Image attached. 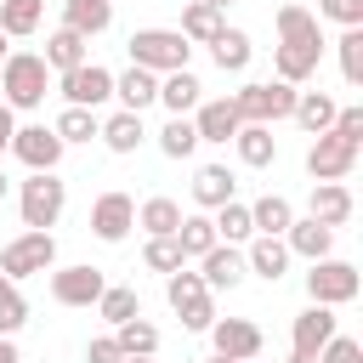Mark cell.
<instances>
[{
	"label": "cell",
	"mask_w": 363,
	"mask_h": 363,
	"mask_svg": "<svg viewBox=\"0 0 363 363\" xmlns=\"http://www.w3.org/2000/svg\"><path fill=\"white\" fill-rule=\"evenodd\" d=\"M125 363H153V357H125Z\"/></svg>",
	"instance_id": "cell-56"
},
{
	"label": "cell",
	"mask_w": 363,
	"mask_h": 363,
	"mask_svg": "<svg viewBox=\"0 0 363 363\" xmlns=\"http://www.w3.org/2000/svg\"><path fill=\"white\" fill-rule=\"evenodd\" d=\"M0 363H23V357H17V340H11V335H0Z\"/></svg>",
	"instance_id": "cell-50"
},
{
	"label": "cell",
	"mask_w": 363,
	"mask_h": 363,
	"mask_svg": "<svg viewBox=\"0 0 363 363\" xmlns=\"http://www.w3.org/2000/svg\"><path fill=\"white\" fill-rule=\"evenodd\" d=\"M23 323H28V301L11 278H0V335H17Z\"/></svg>",
	"instance_id": "cell-42"
},
{
	"label": "cell",
	"mask_w": 363,
	"mask_h": 363,
	"mask_svg": "<svg viewBox=\"0 0 363 363\" xmlns=\"http://www.w3.org/2000/svg\"><path fill=\"white\" fill-rule=\"evenodd\" d=\"M0 91H6L0 102L11 113H34L45 102V91H51V68L40 62V51H11L0 62Z\"/></svg>",
	"instance_id": "cell-2"
},
{
	"label": "cell",
	"mask_w": 363,
	"mask_h": 363,
	"mask_svg": "<svg viewBox=\"0 0 363 363\" xmlns=\"http://www.w3.org/2000/svg\"><path fill=\"white\" fill-rule=\"evenodd\" d=\"M284 250H289V255H301V261L312 267V261L335 255V233H329L323 221H312V216H295V221H289V233H284Z\"/></svg>",
	"instance_id": "cell-19"
},
{
	"label": "cell",
	"mask_w": 363,
	"mask_h": 363,
	"mask_svg": "<svg viewBox=\"0 0 363 363\" xmlns=\"http://www.w3.org/2000/svg\"><path fill=\"white\" fill-rule=\"evenodd\" d=\"M312 17L318 23H340V28H363V0H318Z\"/></svg>",
	"instance_id": "cell-45"
},
{
	"label": "cell",
	"mask_w": 363,
	"mask_h": 363,
	"mask_svg": "<svg viewBox=\"0 0 363 363\" xmlns=\"http://www.w3.org/2000/svg\"><path fill=\"white\" fill-rule=\"evenodd\" d=\"M176 244H182V261H199V255L216 244V227H210V216H204V210L182 216V227H176Z\"/></svg>",
	"instance_id": "cell-37"
},
{
	"label": "cell",
	"mask_w": 363,
	"mask_h": 363,
	"mask_svg": "<svg viewBox=\"0 0 363 363\" xmlns=\"http://www.w3.org/2000/svg\"><path fill=\"white\" fill-rule=\"evenodd\" d=\"M40 62H45V68H51V79H57V74H68V68L91 62V40H79L74 28H62V23H57V28L45 34V51H40Z\"/></svg>",
	"instance_id": "cell-20"
},
{
	"label": "cell",
	"mask_w": 363,
	"mask_h": 363,
	"mask_svg": "<svg viewBox=\"0 0 363 363\" xmlns=\"http://www.w3.org/2000/svg\"><path fill=\"white\" fill-rule=\"evenodd\" d=\"M278 40H323V23L306 11V6H278Z\"/></svg>",
	"instance_id": "cell-39"
},
{
	"label": "cell",
	"mask_w": 363,
	"mask_h": 363,
	"mask_svg": "<svg viewBox=\"0 0 363 363\" xmlns=\"http://www.w3.org/2000/svg\"><path fill=\"white\" fill-rule=\"evenodd\" d=\"M318 62H323V40H278L272 45V79L278 85H306L312 74H318Z\"/></svg>",
	"instance_id": "cell-9"
},
{
	"label": "cell",
	"mask_w": 363,
	"mask_h": 363,
	"mask_svg": "<svg viewBox=\"0 0 363 363\" xmlns=\"http://www.w3.org/2000/svg\"><path fill=\"white\" fill-rule=\"evenodd\" d=\"M62 28H74L79 40H96L113 28V6L108 0H62Z\"/></svg>",
	"instance_id": "cell-26"
},
{
	"label": "cell",
	"mask_w": 363,
	"mask_h": 363,
	"mask_svg": "<svg viewBox=\"0 0 363 363\" xmlns=\"http://www.w3.org/2000/svg\"><path fill=\"white\" fill-rule=\"evenodd\" d=\"M210 227H216V244H250V238H255V227H250V204H244V199L210 210Z\"/></svg>",
	"instance_id": "cell-34"
},
{
	"label": "cell",
	"mask_w": 363,
	"mask_h": 363,
	"mask_svg": "<svg viewBox=\"0 0 363 363\" xmlns=\"http://www.w3.org/2000/svg\"><path fill=\"white\" fill-rule=\"evenodd\" d=\"M96 125H102V113H91V108H62V113L51 119V130H57V142H62V147L91 142V136H96Z\"/></svg>",
	"instance_id": "cell-36"
},
{
	"label": "cell",
	"mask_w": 363,
	"mask_h": 363,
	"mask_svg": "<svg viewBox=\"0 0 363 363\" xmlns=\"http://www.w3.org/2000/svg\"><path fill=\"white\" fill-rule=\"evenodd\" d=\"M159 102H164V113H170V119H187V113L204 102V85H199V74H193V68H176V74H164V79H159Z\"/></svg>",
	"instance_id": "cell-22"
},
{
	"label": "cell",
	"mask_w": 363,
	"mask_h": 363,
	"mask_svg": "<svg viewBox=\"0 0 363 363\" xmlns=\"http://www.w3.org/2000/svg\"><path fill=\"white\" fill-rule=\"evenodd\" d=\"M96 142L108 147V153H119V159H130L142 142H147V125H142V113H125V108H113L102 125H96Z\"/></svg>",
	"instance_id": "cell-17"
},
{
	"label": "cell",
	"mask_w": 363,
	"mask_h": 363,
	"mask_svg": "<svg viewBox=\"0 0 363 363\" xmlns=\"http://www.w3.org/2000/svg\"><path fill=\"white\" fill-rule=\"evenodd\" d=\"M233 153H238L244 170H267V164L278 159V136H272V125H238Z\"/></svg>",
	"instance_id": "cell-25"
},
{
	"label": "cell",
	"mask_w": 363,
	"mask_h": 363,
	"mask_svg": "<svg viewBox=\"0 0 363 363\" xmlns=\"http://www.w3.org/2000/svg\"><path fill=\"white\" fill-rule=\"evenodd\" d=\"M357 153H363L357 142L323 130V136H312V147H306V176H312V182H346V176L357 170Z\"/></svg>",
	"instance_id": "cell-8"
},
{
	"label": "cell",
	"mask_w": 363,
	"mask_h": 363,
	"mask_svg": "<svg viewBox=\"0 0 363 363\" xmlns=\"http://www.w3.org/2000/svg\"><path fill=\"white\" fill-rule=\"evenodd\" d=\"M6 57H11V45H6V34H0V62H6Z\"/></svg>",
	"instance_id": "cell-54"
},
{
	"label": "cell",
	"mask_w": 363,
	"mask_h": 363,
	"mask_svg": "<svg viewBox=\"0 0 363 363\" xmlns=\"http://www.w3.org/2000/svg\"><path fill=\"white\" fill-rule=\"evenodd\" d=\"M108 6H113V0H108Z\"/></svg>",
	"instance_id": "cell-57"
},
{
	"label": "cell",
	"mask_w": 363,
	"mask_h": 363,
	"mask_svg": "<svg viewBox=\"0 0 363 363\" xmlns=\"http://www.w3.org/2000/svg\"><path fill=\"white\" fill-rule=\"evenodd\" d=\"M45 23V0H0V34L6 40H28Z\"/></svg>",
	"instance_id": "cell-31"
},
{
	"label": "cell",
	"mask_w": 363,
	"mask_h": 363,
	"mask_svg": "<svg viewBox=\"0 0 363 363\" xmlns=\"http://www.w3.org/2000/svg\"><path fill=\"white\" fill-rule=\"evenodd\" d=\"M204 335H210V346H216L221 357H233V363H255V357H261V346H267L255 318H216Z\"/></svg>",
	"instance_id": "cell-12"
},
{
	"label": "cell",
	"mask_w": 363,
	"mask_h": 363,
	"mask_svg": "<svg viewBox=\"0 0 363 363\" xmlns=\"http://www.w3.org/2000/svg\"><path fill=\"white\" fill-rule=\"evenodd\" d=\"M85 363H125V352H119L113 329H108V335H91V340H85Z\"/></svg>",
	"instance_id": "cell-47"
},
{
	"label": "cell",
	"mask_w": 363,
	"mask_h": 363,
	"mask_svg": "<svg viewBox=\"0 0 363 363\" xmlns=\"http://www.w3.org/2000/svg\"><path fill=\"white\" fill-rule=\"evenodd\" d=\"M221 28H227V17H221L216 6H204V0H187V6H182V28H176V34H182L187 45H210Z\"/></svg>",
	"instance_id": "cell-30"
},
{
	"label": "cell",
	"mask_w": 363,
	"mask_h": 363,
	"mask_svg": "<svg viewBox=\"0 0 363 363\" xmlns=\"http://www.w3.org/2000/svg\"><path fill=\"white\" fill-rule=\"evenodd\" d=\"M357 289H363V278H357V267L340 261V255H323V261L306 267V301H312V306H352Z\"/></svg>",
	"instance_id": "cell-5"
},
{
	"label": "cell",
	"mask_w": 363,
	"mask_h": 363,
	"mask_svg": "<svg viewBox=\"0 0 363 363\" xmlns=\"http://www.w3.org/2000/svg\"><path fill=\"white\" fill-rule=\"evenodd\" d=\"M113 102H119L125 113L153 108V102H159V74H147V68H125V74H113Z\"/></svg>",
	"instance_id": "cell-24"
},
{
	"label": "cell",
	"mask_w": 363,
	"mask_h": 363,
	"mask_svg": "<svg viewBox=\"0 0 363 363\" xmlns=\"http://www.w3.org/2000/svg\"><path fill=\"white\" fill-rule=\"evenodd\" d=\"M227 102H233L238 125H278V119H289V113H295V85H278V79H250V85H238Z\"/></svg>",
	"instance_id": "cell-4"
},
{
	"label": "cell",
	"mask_w": 363,
	"mask_h": 363,
	"mask_svg": "<svg viewBox=\"0 0 363 363\" xmlns=\"http://www.w3.org/2000/svg\"><path fill=\"white\" fill-rule=\"evenodd\" d=\"M113 340H119V352H125V357H153V352H159V329H153L147 318L119 323V329H113Z\"/></svg>",
	"instance_id": "cell-38"
},
{
	"label": "cell",
	"mask_w": 363,
	"mask_h": 363,
	"mask_svg": "<svg viewBox=\"0 0 363 363\" xmlns=\"http://www.w3.org/2000/svg\"><path fill=\"white\" fill-rule=\"evenodd\" d=\"M335 51H340V79L346 85H363V28H340Z\"/></svg>",
	"instance_id": "cell-40"
},
{
	"label": "cell",
	"mask_w": 363,
	"mask_h": 363,
	"mask_svg": "<svg viewBox=\"0 0 363 363\" xmlns=\"http://www.w3.org/2000/svg\"><path fill=\"white\" fill-rule=\"evenodd\" d=\"M176 318H182V329L187 335H204L221 312H216V295H199V301H187V306H176Z\"/></svg>",
	"instance_id": "cell-44"
},
{
	"label": "cell",
	"mask_w": 363,
	"mask_h": 363,
	"mask_svg": "<svg viewBox=\"0 0 363 363\" xmlns=\"http://www.w3.org/2000/svg\"><path fill=\"white\" fill-rule=\"evenodd\" d=\"M204 6H216V11H227V0H204Z\"/></svg>",
	"instance_id": "cell-55"
},
{
	"label": "cell",
	"mask_w": 363,
	"mask_h": 363,
	"mask_svg": "<svg viewBox=\"0 0 363 363\" xmlns=\"http://www.w3.org/2000/svg\"><path fill=\"white\" fill-rule=\"evenodd\" d=\"M11 136H17V113L0 102V159H6V147H11Z\"/></svg>",
	"instance_id": "cell-49"
},
{
	"label": "cell",
	"mask_w": 363,
	"mask_h": 363,
	"mask_svg": "<svg viewBox=\"0 0 363 363\" xmlns=\"http://www.w3.org/2000/svg\"><path fill=\"white\" fill-rule=\"evenodd\" d=\"M199 295H210L199 272H187V267H176V272L164 278V301H170V312H176V306H187V301H199Z\"/></svg>",
	"instance_id": "cell-43"
},
{
	"label": "cell",
	"mask_w": 363,
	"mask_h": 363,
	"mask_svg": "<svg viewBox=\"0 0 363 363\" xmlns=\"http://www.w3.org/2000/svg\"><path fill=\"white\" fill-rule=\"evenodd\" d=\"M289 363H318V357H301V352H289Z\"/></svg>",
	"instance_id": "cell-52"
},
{
	"label": "cell",
	"mask_w": 363,
	"mask_h": 363,
	"mask_svg": "<svg viewBox=\"0 0 363 363\" xmlns=\"http://www.w3.org/2000/svg\"><path fill=\"white\" fill-rule=\"evenodd\" d=\"M210 57H216V68H221V74H244V68H250V57H255V45H250V34H244V28H221V34L210 40Z\"/></svg>",
	"instance_id": "cell-32"
},
{
	"label": "cell",
	"mask_w": 363,
	"mask_h": 363,
	"mask_svg": "<svg viewBox=\"0 0 363 363\" xmlns=\"http://www.w3.org/2000/svg\"><path fill=\"white\" fill-rule=\"evenodd\" d=\"M289 221H295V204H289L284 193H261V199L250 204V227H255V238H284Z\"/></svg>",
	"instance_id": "cell-29"
},
{
	"label": "cell",
	"mask_w": 363,
	"mask_h": 363,
	"mask_svg": "<svg viewBox=\"0 0 363 363\" xmlns=\"http://www.w3.org/2000/svg\"><path fill=\"white\" fill-rule=\"evenodd\" d=\"M153 142H159V153H164V159H176V164L199 153V130H193V119H164Z\"/></svg>",
	"instance_id": "cell-35"
},
{
	"label": "cell",
	"mask_w": 363,
	"mask_h": 363,
	"mask_svg": "<svg viewBox=\"0 0 363 363\" xmlns=\"http://www.w3.org/2000/svg\"><path fill=\"white\" fill-rule=\"evenodd\" d=\"M6 193H11V176H6V170H0V199H6Z\"/></svg>",
	"instance_id": "cell-51"
},
{
	"label": "cell",
	"mask_w": 363,
	"mask_h": 363,
	"mask_svg": "<svg viewBox=\"0 0 363 363\" xmlns=\"http://www.w3.org/2000/svg\"><path fill=\"white\" fill-rule=\"evenodd\" d=\"M57 267V238L51 233H17L11 244H0V278L23 284L34 272H51Z\"/></svg>",
	"instance_id": "cell-6"
},
{
	"label": "cell",
	"mask_w": 363,
	"mask_h": 363,
	"mask_svg": "<svg viewBox=\"0 0 363 363\" xmlns=\"http://www.w3.org/2000/svg\"><path fill=\"white\" fill-rule=\"evenodd\" d=\"M204 363H233V357H221V352H210V357H204Z\"/></svg>",
	"instance_id": "cell-53"
},
{
	"label": "cell",
	"mask_w": 363,
	"mask_h": 363,
	"mask_svg": "<svg viewBox=\"0 0 363 363\" xmlns=\"http://www.w3.org/2000/svg\"><path fill=\"white\" fill-rule=\"evenodd\" d=\"M182 204L176 199H164V193H153V199H142L136 204V227L147 233V238H176V227H182Z\"/></svg>",
	"instance_id": "cell-28"
},
{
	"label": "cell",
	"mask_w": 363,
	"mask_h": 363,
	"mask_svg": "<svg viewBox=\"0 0 363 363\" xmlns=\"http://www.w3.org/2000/svg\"><path fill=\"white\" fill-rule=\"evenodd\" d=\"M318 363H363V340H352V335H335V340L318 352Z\"/></svg>",
	"instance_id": "cell-46"
},
{
	"label": "cell",
	"mask_w": 363,
	"mask_h": 363,
	"mask_svg": "<svg viewBox=\"0 0 363 363\" xmlns=\"http://www.w3.org/2000/svg\"><path fill=\"white\" fill-rule=\"evenodd\" d=\"M352 187L346 182H312V193H306V216L312 221H323L329 233H340L346 221H352Z\"/></svg>",
	"instance_id": "cell-16"
},
{
	"label": "cell",
	"mask_w": 363,
	"mask_h": 363,
	"mask_svg": "<svg viewBox=\"0 0 363 363\" xmlns=\"http://www.w3.org/2000/svg\"><path fill=\"white\" fill-rule=\"evenodd\" d=\"M329 130H335V136H346V142H357V147H363V108H357V102H352V108H340V113H335V125H329Z\"/></svg>",
	"instance_id": "cell-48"
},
{
	"label": "cell",
	"mask_w": 363,
	"mask_h": 363,
	"mask_svg": "<svg viewBox=\"0 0 363 363\" xmlns=\"http://www.w3.org/2000/svg\"><path fill=\"white\" fill-rule=\"evenodd\" d=\"M335 113H340V102L329 96V91H295V125L306 130V136H323L329 125H335Z\"/></svg>",
	"instance_id": "cell-27"
},
{
	"label": "cell",
	"mask_w": 363,
	"mask_h": 363,
	"mask_svg": "<svg viewBox=\"0 0 363 363\" xmlns=\"http://www.w3.org/2000/svg\"><path fill=\"white\" fill-rule=\"evenodd\" d=\"M335 335H340L335 306H306V312H295V318H289V352H301V357H318Z\"/></svg>",
	"instance_id": "cell-13"
},
{
	"label": "cell",
	"mask_w": 363,
	"mask_h": 363,
	"mask_svg": "<svg viewBox=\"0 0 363 363\" xmlns=\"http://www.w3.org/2000/svg\"><path fill=\"white\" fill-rule=\"evenodd\" d=\"M142 267L170 278V272H176V267H187V261H182V244H176V238H147V244H142Z\"/></svg>",
	"instance_id": "cell-41"
},
{
	"label": "cell",
	"mask_w": 363,
	"mask_h": 363,
	"mask_svg": "<svg viewBox=\"0 0 363 363\" xmlns=\"http://www.w3.org/2000/svg\"><path fill=\"white\" fill-rule=\"evenodd\" d=\"M130 227H136V199L119 193V187L96 193V204H91V233H96L102 244H125Z\"/></svg>",
	"instance_id": "cell-11"
},
{
	"label": "cell",
	"mask_w": 363,
	"mask_h": 363,
	"mask_svg": "<svg viewBox=\"0 0 363 363\" xmlns=\"http://www.w3.org/2000/svg\"><path fill=\"white\" fill-rule=\"evenodd\" d=\"M57 91H62V108H91V113H102V108L113 102V74H108L102 62H79V68L57 74Z\"/></svg>",
	"instance_id": "cell-7"
},
{
	"label": "cell",
	"mask_w": 363,
	"mask_h": 363,
	"mask_svg": "<svg viewBox=\"0 0 363 363\" xmlns=\"http://www.w3.org/2000/svg\"><path fill=\"white\" fill-rule=\"evenodd\" d=\"M23 170H57L62 164V142H57V130L51 125H17V136H11V147H6Z\"/></svg>",
	"instance_id": "cell-10"
},
{
	"label": "cell",
	"mask_w": 363,
	"mask_h": 363,
	"mask_svg": "<svg viewBox=\"0 0 363 363\" xmlns=\"http://www.w3.org/2000/svg\"><path fill=\"white\" fill-rule=\"evenodd\" d=\"M102 289H108L102 267H51V301L57 306H96Z\"/></svg>",
	"instance_id": "cell-14"
},
{
	"label": "cell",
	"mask_w": 363,
	"mask_h": 363,
	"mask_svg": "<svg viewBox=\"0 0 363 363\" xmlns=\"http://www.w3.org/2000/svg\"><path fill=\"white\" fill-rule=\"evenodd\" d=\"M199 278H204L210 295L238 289V284L250 278V272H244V244H210V250L199 255Z\"/></svg>",
	"instance_id": "cell-15"
},
{
	"label": "cell",
	"mask_w": 363,
	"mask_h": 363,
	"mask_svg": "<svg viewBox=\"0 0 363 363\" xmlns=\"http://www.w3.org/2000/svg\"><path fill=\"white\" fill-rule=\"evenodd\" d=\"M68 210V182L57 170H28V182H17V216L28 233H51Z\"/></svg>",
	"instance_id": "cell-1"
},
{
	"label": "cell",
	"mask_w": 363,
	"mask_h": 363,
	"mask_svg": "<svg viewBox=\"0 0 363 363\" xmlns=\"http://www.w3.org/2000/svg\"><path fill=\"white\" fill-rule=\"evenodd\" d=\"M238 199V176L227 170V164H199L193 170V204L210 216V210H221V204H233Z\"/></svg>",
	"instance_id": "cell-18"
},
{
	"label": "cell",
	"mask_w": 363,
	"mask_h": 363,
	"mask_svg": "<svg viewBox=\"0 0 363 363\" xmlns=\"http://www.w3.org/2000/svg\"><path fill=\"white\" fill-rule=\"evenodd\" d=\"M289 250H284V238H250L244 244V272L250 278H267V284H278L284 272H289Z\"/></svg>",
	"instance_id": "cell-23"
},
{
	"label": "cell",
	"mask_w": 363,
	"mask_h": 363,
	"mask_svg": "<svg viewBox=\"0 0 363 363\" xmlns=\"http://www.w3.org/2000/svg\"><path fill=\"white\" fill-rule=\"evenodd\" d=\"M125 51H130V68H147V74H159V79L193 62V45H187L176 28H136V34L125 40Z\"/></svg>",
	"instance_id": "cell-3"
},
{
	"label": "cell",
	"mask_w": 363,
	"mask_h": 363,
	"mask_svg": "<svg viewBox=\"0 0 363 363\" xmlns=\"http://www.w3.org/2000/svg\"><path fill=\"white\" fill-rule=\"evenodd\" d=\"M187 119H193L199 142H233V136H238V113H233V102H227V96H204Z\"/></svg>",
	"instance_id": "cell-21"
},
{
	"label": "cell",
	"mask_w": 363,
	"mask_h": 363,
	"mask_svg": "<svg viewBox=\"0 0 363 363\" xmlns=\"http://www.w3.org/2000/svg\"><path fill=\"white\" fill-rule=\"evenodd\" d=\"M96 318H102L108 329H119V323L142 318V295H136L130 284H108V289L96 295Z\"/></svg>",
	"instance_id": "cell-33"
}]
</instances>
